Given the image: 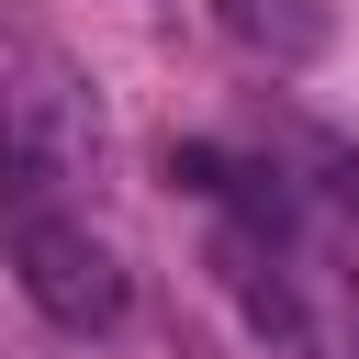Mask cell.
<instances>
[{
	"label": "cell",
	"mask_w": 359,
	"mask_h": 359,
	"mask_svg": "<svg viewBox=\"0 0 359 359\" xmlns=\"http://www.w3.org/2000/svg\"><path fill=\"white\" fill-rule=\"evenodd\" d=\"M101 157V112L67 79H0V224L11 213H67Z\"/></svg>",
	"instance_id": "1"
},
{
	"label": "cell",
	"mask_w": 359,
	"mask_h": 359,
	"mask_svg": "<svg viewBox=\"0 0 359 359\" xmlns=\"http://www.w3.org/2000/svg\"><path fill=\"white\" fill-rule=\"evenodd\" d=\"M0 247H11V280L34 292V314H45V325H67V337L123 325V258L90 236V213H79V202H67V213H11V224H0Z\"/></svg>",
	"instance_id": "2"
},
{
	"label": "cell",
	"mask_w": 359,
	"mask_h": 359,
	"mask_svg": "<svg viewBox=\"0 0 359 359\" xmlns=\"http://www.w3.org/2000/svg\"><path fill=\"white\" fill-rule=\"evenodd\" d=\"M168 180H191V191H202V202H224L236 224H292V202H280V168H258V157L180 146V157H168Z\"/></svg>",
	"instance_id": "3"
},
{
	"label": "cell",
	"mask_w": 359,
	"mask_h": 359,
	"mask_svg": "<svg viewBox=\"0 0 359 359\" xmlns=\"http://www.w3.org/2000/svg\"><path fill=\"white\" fill-rule=\"evenodd\" d=\"M213 22H224L247 56H269V67L325 56V11H314V0H213Z\"/></svg>",
	"instance_id": "4"
}]
</instances>
